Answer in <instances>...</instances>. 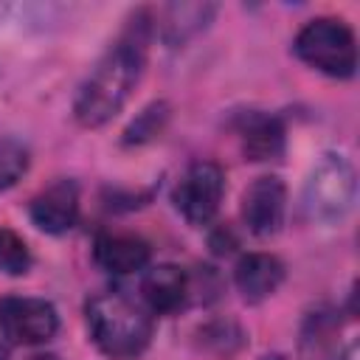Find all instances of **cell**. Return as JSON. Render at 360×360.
Here are the masks:
<instances>
[{"label": "cell", "mask_w": 360, "mask_h": 360, "mask_svg": "<svg viewBox=\"0 0 360 360\" xmlns=\"http://www.w3.org/2000/svg\"><path fill=\"white\" fill-rule=\"evenodd\" d=\"M152 37H155V14L149 8L132 11L118 39L101 53V59L87 73V79L82 82L73 98V118L82 127L98 129L127 107L143 76Z\"/></svg>", "instance_id": "cell-1"}, {"label": "cell", "mask_w": 360, "mask_h": 360, "mask_svg": "<svg viewBox=\"0 0 360 360\" xmlns=\"http://www.w3.org/2000/svg\"><path fill=\"white\" fill-rule=\"evenodd\" d=\"M84 318L90 340L112 360H132L152 340L149 309L124 292H96L84 304Z\"/></svg>", "instance_id": "cell-2"}, {"label": "cell", "mask_w": 360, "mask_h": 360, "mask_svg": "<svg viewBox=\"0 0 360 360\" xmlns=\"http://www.w3.org/2000/svg\"><path fill=\"white\" fill-rule=\"evenodd\" d=\"M357 197V172L343 152H323L304 183V214L318 225H338Z\"/></svg>", "instance_id": "cell-3"}, {"label": "cell", "mask_w": 360, "mask_h": 360, "mask_svg": "<svg viewBox=\"0 0 360 360\" xmlns=\"http://www.w3.org/2000/svg\"><path fill=\"white\" fill-rule=\"evenodd\" d=\"M295 56L329 79H352L357 73V39L346 20L315 17L292 39Z\"/></svg>", "instance_id": "cell-4"}, {"label": "cell", "mask_w": 360, "mask_h": 360, "mask_svg": "<svg viewBox=\"0 0 360 360\" xmlns=\"http://www.w3.org/2000/svg\"><path fill=\"white\" fill-rule=\"evenodd\" d=\"M225 194V172L214 160H194L172 191L174 208L188 225H208Z\"/></svg>", "instance_id": "cell-5"}, {"label": "cell", "mask_w": 360, "mask_h": 360, "mask_svg": "<svg viewBox=\"0 0 360 360\" xmlns=\"http://www.w3.org/2000/svg\"><path fill=\"white\" fill-rule=\"evenodd\" d=\"M59 329V312L51 301L34 295L0 298V335L14 346H39Z\"/></svg>", "instance_id": "cell-6"}, {"label": "cell", "mask_w": 360, "mask_h": 360, "mask_svg": "<svg viewBox=\"0 0 360 360\" xmlns=\"http://www.w3.org/2000/svg\"><path fill=\"white\" fill-rule=\"evenodd\" d=\"M287 214V186L276 174L256 177L242 194V222L253 236H273L281 231Z\"/></svg>", "instance_id": "cell-7"}, {"label": "cell", "mask_w": 360, "mask_h": 360, "mask_svg": "<svg viewBox=\"0 0 360 360\" xmlns=\"http://www.w3.org/2000/svg\"><path fill=\"white\" fill-rule=\"evenodd\" d=\"M236 138L242 143V155L253 163H273L284 158L287 129L278 115L264 110H245L233 118Z\"/></svg>", "instance_id": "cell-8"}, {"label": "cell", "mask_w": 360, "mask_h": 360, "mask_svg": "<svg viewBox=\"0 0 360 360\" xmlns=\"http://www.w3.org/2000/svg\"><path fill=\"white\" fill-rule=\"evenodd\" d=\"M28 217L39 231H45L51 236L68 233L79 219V186H76V180L59 177L51 186H45L39 194H34V200L28 202Z\"/></svg>", "instance_id": "cell-9"}, {"label": "cell", "mask_w": 360, "mask_h": 360, "mask_svg": "<svg viewBox=\"0 0 360 360\" xmlns=\"http://www.w3.org/2000/svg\"><path fill=\"white\" fill-rule=\"evenodd\" d=\"M93 262L112 276H127V273H141L152 262V248L146 239L135 233H112L104 231L93 242Z\"/></svg>", "instance_id": "cell-10"}, {"label": "cell", "mask_w": 360, "mask_h": 360, "mask_svg": "<svg viewBox=\"0 0 360 360\" xmlns=\"http://www.w3.org/2000/svg\"><path fill=\"white\" fill-rule=\"evenodd\" d=\"M284 262L273 253H245L233 267V284L248 304L267 301L284 281Z\"/></svg>", "instance_id": "cell-11"}, {"label": "cell", "mask_w": 360, "mask_h": 360, "mask_svg": "<svg viewBox=\"0 0 360 360\" xmlns=\"http://www.w3.org/2000/svg\"><path fill=\"white\" fill-rule=\"evenodd\" d=\"M141 292H143V304L149 312L172 315L188 304L191 278L177 264H155L146 270L141 281Z\"/></svg>", "instance_id": "cell-12"}, {"label": "cell", "mask_w": 360, "mask_h": 360, "mask_svg": "<svg viewBox=\"0 0 360 360\" xmlns=\"http://www.w3.org/2000/svg\"><path fill=\"white\" fill-rule=\"evenodd\" d=\"M217 14L214 3H169L155 17V34L169 48H180L197 34H202Z\"/></svg>", "instance_id": "cell-13"}, {"label": "cell", "mask_w": 360, "mask_h": 360, "mask_svg": "<svg viewBox=\"0 0 360 360\" xmlns=\"http://www.w3.org/2000/svg\"><path fill=\"white\" fill-rule=\"evenodd\" d=\"M166 124H169V104H166V101H152V104L143 107V110L135 115V121L127 127L124 143H127V146L149 143V141H155V138L163 132Z\"/></svg>", "instance_id": "cell-14"}, {"label": "cell", "mask_w": 360, "mask_h": 360, "mask_svg": "<svg viewBox=\"0 0 360 360\" xmlns=\"http://www.w3.org/2000/svg\"><path fill=\"white\" fill-rule=\"evenodd\" d=\"M31 166V152L17 138H0V191L17 186Z\"/></svg>", "instance_id": "cell-15"}, {"label": "cell", "mask_w": 360, "mask_h": 360, "mask_svg": "<svg viewBox=\"0 0 360 360\" xmlns=\"http://www.w3.org/2000/svg\"><path fill=\"white\" fill-rule=\"evenodd\" d=\"M31 264H34V259H31V250H28L25 239L17 231L0 225V273L25 276L31 270Z\"/></svg>", "instance_id": "cell-16"}, {"label": "cell", "mask_w": 360, "mask_h": 360, "mask_svg": "<svg viewBox=\"0 0 360 360\" xmlns=\"http://www.w3.org/2000/svg\"><path fill=\"white\" fill-rule=\"evenodd\" d=\"M202 340H205V346H214L217 352L231 354V352H236L245 343V335H242V329L236 323L228 321V323H211V326H205L202 329Z\"/></svg>", "instance_id": "cell-17"}, {"label": "cell", "mask_w": 360, "mask_h": 360, "mask_svg": "<svg viewBox=\"0 0 360 360\" xmlns=\"http://www.w3.org/2000/svg\"><path fill=\"white\" fill-rule=\"evenodd\" d=\"M211 248H214V253H231L233 248H236V236L231 233V228H217L214 233H211Z\"/></svg>", "instance_id": "cell-18"}, {"label": "cell", "mask_w": 360, "mask_h": 360, "mask_svg": "<svg viewBox=\"0 0 360 360\" xmlns=\"http://www.w3.org/2000/svg\"><path fill=\"white\" fill-rule=\"evenodd\" d=\"M357 357H360V352H357V340H349V343L338 352L335 360H357Z\"/></svg>", "instance_id": "cell-19"}, {"label": "cell", "mask_w": 360, "mask_h": 360, "mask_svg": "<svg viewBox=\"0 0 360 360\" xmlns=\"http://www.w3.org/2000/svg\"><path fill=\"white\" fill-rule=\"evenodd\" d=\"M31 360H59V357L56 354H34Z\"/></svg>", "instance_id": "cell-20"}, {"label": "cell", "mask_w": 360, "mask_h": 360, "mask_svg": "<svg viewBox=\"0 0 360 360\" xmlns=\"http://www.w3.org/2000/svg\"><path fill=\"white\" fill-rule=\"evenodd\" d=\"M264 360H287L284 354H270V357H264Z\"/></svg>", "instance_id": "cell-21"}, {"label": "cell", "mask_w": 360, "mask_h": 360, "mask_svg": "<svg viewBox=\"0 0 360 360\" xmlns=\"http://www.w3.org/2000/svg\"><path fill=\"white\" fill-rule=\"evenodd\" d=\"M0 360H8V357H6V352H3V349H0Z\"/></svg>", "instance_id": "cell-22"}]
</instances>
